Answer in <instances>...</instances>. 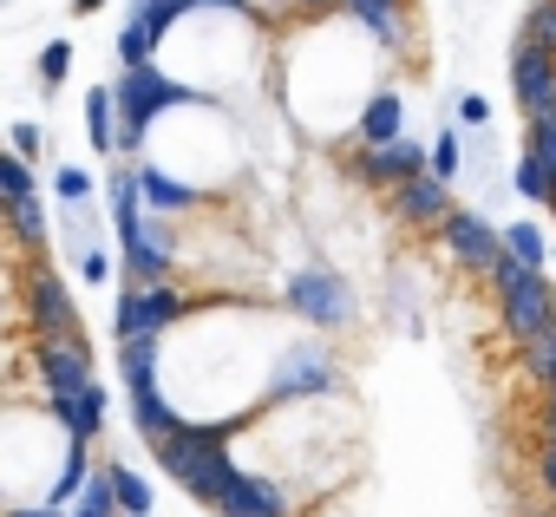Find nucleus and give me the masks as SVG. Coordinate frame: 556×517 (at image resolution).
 Instances as JSON below:
<instances>
[{"mask_svg":"<svg viewBox=\"0 0 556 517\" xmlns=\"http://www.w3.org/2000/svg\"><path fill=\"white\" fill-rule=\"evenodd\" d=\"M86 138H92V151H118V105H112V86H92V92H86Z\"/></svg>","mask_w":556,"mask_h":517,"instance_id":"obj_19","label":"nucleus"},{"mask_svg":"<svg viewBox=\"0 0 556 517\" xmlns=\"http://www.w3.org/2000/svg\"><path fill=\"white\" fill-rule=\"evenodd\" d=\"M289 308L315 328H348L354 321V289L334 276V269H302L289 282Z\"/></svg>","mask_w":556,"mask_h":517,"instance_id":"obj_6","label":"nucleus"},{"mask_svg":"<svg viewBox=\"0 0 556 517\" xmlns=\"http://www.w3.org/2000/svg\"><path fill=\"white\" fill-rule=\"evenodd\" d=\"M105 413H112V406H105V387H99V380H92L86 393H73V400H53V419L73 432V445H92V439L105 432Z\"/></svg>","mask_w":556,"mask_h":517,"instance_id":"obj_15","label":"nucleus"},{"mask_svg":"<svg viewBox=\"0 0 556 517\" xmlns=\"http://www.w3.org/2000/svg\"><path fill=\"white\" fill-rule=\"evenodd\" d=\"M53 190H60L66 203H86V197H92V171H79V164H60V171H53Z\"/></svg>","mask_w":556,"mask_h":517,"instance_id":"obj_35","label":"nucleus"},{"mask_svg":"<svg viewBox=\"0 0 556 517\" xmlns=\"http://www.w3.org/2000/svg\"><path fill=\"white\" fill-rule=\"evenodd\" d=\"M184 99H197V92H184L170 73H157V60H151V66H125V79L112 86V105H118V151H138L144 131L157 125V112H170V105H184Z\"/></svg>","mask_w":556,"mask_h":517,"instance_id":"obj_2","label":"nucleus"},{"mask_svg":"<svg viewBox=\"0 0 556 517\" xmlns=\"http://www.w3.org/2000/svg\"><path fill=\"white\" fill-rule=\"evenodd\" d=\"M34 361H40V380H47L53 400H73V393L92 387V348H86L79 328H66V335H40V341H34Z\"/></svg>","mask_w":556,"mask_h":517,"instance_id":"obj_5","label":"nucleus"},{"mask_svg":"<svg viewBox=\"0 0 556 517\" xmlns=\"http://www.w3.org/2000/svg\"><path fill=\"white\" fill-rule=\"evenodd\" d=\"M497 315H504V335L523 348L530 335H543L549 321H556V289L543 282V269H523L504 295H497Z\"/></svg>","mask_w":556,"mask_h":517,"instance_id":"obj_8","label":"nucleus"},{"mask_svg":"<svg viewBox=\"0 0 556 517\" xmlns=\"http://www.w3.org/2000/svg\"><path fill=\"white\" fill-rule=\"evenodd\" d=\"M86 478H92V445H73V452H66V465H60V478H53V491H47V504H60V510H66V504L79 497V484H86Z\"/></svg>","mask_w":556,"mask_h":517,"instance_id":"obj_24","label":"nucleus"},{"mask_svg":"<svg viewBox=\"0 0 556 517\" xmlns=\"http://www.w3.org/2000/svg\"><path fill=\"white\" fill-rule=\"evenodd\" d=\"M105 478H112V491H118V517H151V484H144L131 465H112V458H105Z\"/></svg>","mask_w":556,"mask_h":517,"instance_id":"obj_22","label":"nucleus"},{"mask_svg":"<svg viewBox=\"0 0 556 517\" xmlns=\"http://www.w3.org/2000/svg\"><path fill=\"white\" fill-rule=\"evenodd\" d=\"M523 157H536L556 177V112L549 118H523Z\"/></svg>","mask_w":556,"mask_h":517,"instance_id":"obj_30","label":"nucleus"},{"mask_svg":"<svg viewBox=\"0 0 556 517\" xmlns=\"http://www.w3.org/2000/svg\"><path fill=\"white\" fill-rule=\"evenodd\" d=\"M131 177H138L144 210H157V216H177V210H190V203H197V190H190V184H177V177H164L157 164H138Z\"/></svg>","mask_w":556,"mask_h":517,"instance_id":"obj_16","label":"nucleus"},{"mask_svg":"<svg viewBox=\"0 0 556 517\" xmlns=\"http://www.w3.org/2000/svg\"><path fill=\"white\" fill-rule=\"evenodd\" d=\"M14 197H34V171H27V157L0 151V210H8Z\"/></svg>","mask_w":556,"mask_h":517,"instance_id":"obj_31","label":"nucleus"},{"mask_svg":"<svg viewBox=\"0 0 556 517\" xmlns=\"http://www.w3.org/2000/svg\"><path fill=\"white\" fill-rule=\"evenodd\" d=\"M73 73V40H53V47H40V79L47 86H60Z\"/></svg>","mask_w":556,"mask_h":517,"instance_id":"obj_34","label":"nucleus"},{"mask_svg":"<svg viewBox=\"0 0 556 517\" xmlns=\"http://www.w3.org/2000/svg\"><path fill=\"white\" fill-rule=\"evenodd\" d=\"M112 223H118V249H125V263L138 269V282H170V263H177V249L170 236L144 216V197H138V177H112Z\"/></svg>","mask_w":556,"mask_h":517,"instance_id":"obj_1","label":"nucleus"},{"mask_svg":"<svg viewBox=\"0 0 556 517\" xmlns=\"http://www.w3.org/2000/svg\"><path fill=\"white\" fill-rule=\"evenodd\" d=\"M79 276H86V282L99 289V282L112 276V255H105V249H86V255H79Z\"/></svg>","mask_w":556,"mask_h":517,"instance_id":"obj_37","label":"nucleus"},{"mask_svg":"<svg viewBox=\"0 0 556 517\" xmlns=\"http://www.w3.org/2000/svg\"><path fill=\"white\" fill-rule=\"evenodd\" d=\"M216 517H289V491L275 478H255V471H236L216 497H210Z\"/></svg>","mask_w":556,"mask_h":517,"instance_id":"obj_11","label":"nucleus"},{"mask_svg":"<svg viewBox=\"0 0 556 517\" xmlns=\"http://www.w3.org/2000/svg\"><path fill=\"white\" fill-rule=\"evenodd\" d=\"M0 517H66L60 504H27V510H0Z\"/></svg>","mask_w":556,"mask_h":517,"instance_id":"obj_40","label":"nucleus"},{"mask_svg":"<svg viewBox=\"0 0 556 517\" xmlns=\"http://www.w3.org/2000/svg\"><path fill=\"white\" fill-rule=\"evenodd\" d=\"M517 47H530V53L556 60V0H536V8L523 14V34H517Z\"/></svg>","mask_w":556,"mask_h":517,"instance_id":"obj_23","label":"nucleus"},{"mask_svg":"<svg viewBox=\"0 0 556 517\" xmlns=\"http://www.w3.org/2000/svg\"><path fill=\"white\" fill-rule=\"evenodd\" d=\"M105 8V0H73V14H99Z\"/></svg>","mask_w":556,"mask_h":517,"instance_id":"obj_43","label":"nucleus"},{"mask_svg":"<svg viewBox=\"0 0 556 517\" xmlns=\"http://www.w3.org/2000/svg\"><path fill=\"white\" fill-rule=\"evenodd\" d=\"M536 419H543V432H549V439H556V387H549V393H543V413H536Z\"/></svg>","mask_w":556,"mask_h":517,"instance_id":"obj_41","label":"nucleus"},{"mask_svg":"<svg viewBox=\"0 0 556 517\" xmlns=\"http://www.w3.org/2000/svg\"><path fill=\"white\" fill-rule=\"evenodd\" d=\"M236 471H242V465H236V458H229V452H216V458H210V465H197V471H190V478H184V491H190V497H197V504H210V497H216V491H223V484H229V478H236Z\"/></svg>","mask_w":556,"mask_h":517,"instance_id":"obj_26","label":"nucleus"},{"mask_svg":"<svg viewBox=\"0 0 556 517\" xmlns=\"http://www.w3.org/2000/svg\"><path fill=\"white\" fill-rule=\"evenodd\" d=\"M354 21H361V27H367L380 47H393V53H400V40H406V21H400V8H367V14H354Z\"/></svg>","mask_w":556,"mask_h":517,"instance_id":"obj_32","label":"nucleus"},{"mask_svg":"<svg viewBox=\"0 0 556 517\" xmlns=\"http://www.w3.org/2000/svg\"><path fill=\"white\" fill-rule=\"evenodd\" d=\"M184 315H190V302L170 282H131L118 302V341H164Z\"/></svg>","mask_w":556,"mask_h":517,"instance_id":"obj_4","label":"nucleus"},{"mask_svg":"<svg viewBox=\"0 0 556 517\" xmlns=\"http://www.w3.org/2000/svg\"><path fill=\"white\" fill-rule=\"evenodd\" d=\"M157 40H164V27H151L144 14H131L125 34H118V60H125V66H151V60H157Z\"/></svg>","mask_w":556,"mask_h":517,"instance_id":"obj_21","label":"nucleus"},{"mask_svg":"<svg viewBox=\"0 0 556 517\" xmlns=\"http://www.w3.org/2000/svg\"><path fill=\"white\" fill-rule=\"evenodd\" d=\"M484 118H491V105H484L478 92H465V99H458V125H484Z\"/></svg>","mask_w":556,"mask_h":517,"instance_id":"obj_39","label":"nucleus"},{"mask_svg":"<svg viewBox=\"0 0 556 517\" xmlns=\"http://www.w3.org/2000/svg\"><path fill=\"white\" fill-rule=\"evenodd\" d=\"M118 374H125L131 400L157 393V341H118Z\"/></svg>","mask_w":556,"mask_h":517,"instance_id":"obj_17","label":"nucleus"},{"mask_svg":"<svg viewBox=\"0 0 556 517\" xmlns=\"http://www.w3.org/2000/svg\"><path fill=\"white\" fill-rule=\"evenodd\" d=\"M549 210H556V203H549Z\"/></svg>","mask_w":556,"mask_h":517,"instance_id":"obj_45","label":"nucleus"},{"mask_svg":"<svg viewBox=\"0 0 556 517\" xmlns=\"http://www.w3.org/2000/svg\"><path fill=\"white\" fill-rule=\"evenodd\" d=\"M236 426H242V413H229V419H216V426H197V419H184L170 439H157V465H164V471L184 484L197 465H210V458L229 445V432H236Z\"/></svg>","mask_w":556,"mask_h":517,"instance_id":"obj_7","label":"nucleus"},{"mask_svg":"<svg viewBox=\"0 0 556 517\" xmlns=\"http://www.w3.org/2000/svg\"><path fill=\"white\" fill-rule=\"evenodd\" d=\"M439 236H445V249H452V263L471 269V276H491V269L504 263V236H497L484 216H471V210H452V216L439 223Z\"/></svg>","mask_w":556,"mask_h":517,"instance_id":"obj_9","label":"nucleus"},{"mask_svg":"<svg viewBox=\"0 0 556 517\" xmlns=\"http://www.w3.org/2000/svg\"><path fill=\"white\" fill-rule=\"evenodd\" d=\"M341 387V367H334V354L321 348V341H302V348H289L282 361H275V380H268V406H289V400H315V393H334Z\"/></svg>","mask_w":556,"mask_h":517,"instance_id":"obj_3","label":"nucleus"},{"mask_svg":"<svg viewBox=\"0 0 556 517\" xmlns=\"http://www.w3.org/2000/svg\"><path fill=\"white\" fill-rule=\"evenodd\" d=\"M400 118H406L400 92H374V99L361 105V144H393V138H400Z\"/></svg>","mask_w":556,"mask_h":517,"instance_id":"obj_18","label":"nucleus"},{"mask_svg":"<svg viewBox=\"0 0 556 517\" xmlns=\"http://www.w3.org/2000/svg\"><path fill=\"white\" fill-rule=\"evenodd\" d=\"M549 517H556V504H549Z\"/></svg>","mask_w":556,"mask_h":517,"instance_id":"obj_44","label":"nucleus"},{"mask_svg":"<svg viewBox=\"0 0 556 517\" xmlns=\"http://www.w3.org/2000/svg\"><path fill=\"white\" fill-rule=\"evenodd\" d=\"M66 517H118V491H112L105 465H92V478L79 484V497L66 504Z\"/></svg>","mask_w":556,"mask_h":517,"instance_id":"obj_20","label":"nucleus"},{"mask_svg":"<svg viewBox=\"0 0 556 517\" xmlns=\"http://www.w3.org/2000/svg\"><path fill=\"white\" fill-rule=\"evenodd\" d=\"M8 223H14V236L27 249H47V210H40V197H14L8 203Z\"/></svg>","mask_w":556,"mask_h":517,"instance_id":"obj_29","label":"nucleus"},{"mask_svg":"<svg viewBox=\"0 0 556 517\" xmlns=\"http://www.w3.org/2000/svg\"><path fill=\"white\" fill-rule=\"evenodd\" d=\"M536 484H543L549 504H556V439H543V452H536Z\"/></svg>","mask_w":556,"mask_h":517,"instance_id":"obj_36","label":"nucleus"},{"mask_svg":"<svg viewBox=\"0 0 556 517\" xmlns=\"http://www.w3.org/2000/svg\"><path fill=\"white\" fill-rule=\"evenodd\" d=\"M348 8H354V14H367V8H400V0H348Z\"/></svg>","mask_w":556,"mask_h":517,"instance_id":"obj_42","label":"nucleus"},{"mask_svg":"<svg viewBox=\"0 0 556 517\" xmlns=\"http://www.w3.org/2000/svg\"><path fill=\"white\" fill-rule=\"evenodd\" d=\"M523 374H530L543 393L556 387V321H549L543 335H530V341H523Z\"/></svg>","mask_w":556,"mask_h":517,"instance_id":"obj_25","label":"nucleus"},{"mask_svg":"<svg viewBox=\"0 0 556 517\" xmlns=\"http://www.w3.org/2000/svg\"><path fill=\"white\" fill-rule=\"evenodd\" d=\"M361 184H374V190H400L406 177H419L426 171V144H413V138H393V144H367V151H354V164H348Z\"/></svg>","mask_w":556,"mask_h":517,"instance_id":"obj_10","label":"nucleus"},{"mask_svg":"<svg viewBox=\"0 0 556 517\" xmlns=\"http://www.w3.org/2000/svg\"><path fill=\"white\" fill-rule=\"evenodd\" d=\"M27 315H34V335H66L79 328V308H73V289L60 282V269H34L27 276Z\"/></svg>","mask_w":556,"mask_h":517,"instance_id":"obj_12","label":"nucleus"},{"mask_svg":"<svg viewBox=\"0 0 556 517\" xmlns=\"http://www.w3.org/2000/svg\"><path fill=\"white\" fill-rule=\"evenodd\" d=\"M510 92H517V112L523 118H549L556 112V60L517 47L510 53Z\"/></svg>","mask_w":556,"mask_h":517,"instance_id":"obj_13","label":"nucleus"},{"mask_svg":"<svg viewBox=\"0 0 556 517\" xmlns=\"http://www.w3.org/2000/svg\"><path fill=\"white\" fill-rule=\"evenodd\" d=\"M393 216H400V223H413V229H439V223L452 216V184H439L432 171L406 177V184L393 190Z\"/></svg>","mask_w":556,"mask_h":517,"instance_id":"obj_14","label":"nucleus"},{"mask_svg":"<svg viewBox=\"0 0 556 517\" xmlns=\"http://www.w3.org/2000/svg\"><path fill=\"white\" fill-rule=\"evenodd\" d=\"M40 144H47V138H40V125H34V118H27V125H14V157H34Z\"/></svg>","mask_w":556,"mask_h":517,"instance_id":"obj_38","label":"nucleus"},{"mask_svg":"<svg viewBox=\"0 0 556 517\" xmlns=\"http://www.w3.org/2000/svg\"><path fill=\"white\" fill-rule=\"evenodd\" d=\"M426 171H432L439 184H452V177H458V131H439V138L426 144Z\"/></svg>","mask_w":556,"mask_h":517,"instance_id":"obj_33","label":"nucleus"},{"mask_svg":"<svg viewBox=\"0 0 556 517\" xmlns=\"http://www.w3.org/2000/svg\"><path fill=\"white\" fill-rule=\"evenodd\" d=\"M504 236V255H517L523 269H543L549 263V249H543V229L536 223H510V229H497Z\"/></svg>","mask_w":556,"mask_h":517,"instance_id":"obj_27","label":"nucleus"},{"mask_svg":"<svg viewBox=\"0 0 556 517\" xmlns=\"http://www.w3.org/2000/svg\"><path fill=\"white\" fill-rule=\"evenodd\" d=\"M510 184H517V197H523V203H556V177H549L536 157H523V151H517V171H510Z\"/></svg>","mask_w":556,"mask_h":517,"instance_id":"obj_28","label":"nucleus"}]
</instances>
